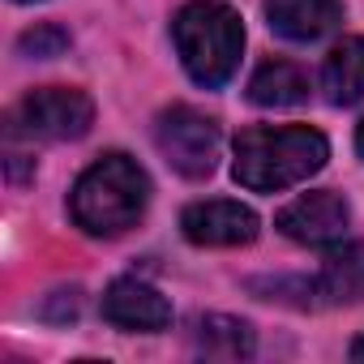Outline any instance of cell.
Instances as JSON below:
<instances>
[{
  "label": "cell",
  "mask_w": 364,
  "mask_h": 364,
  "mask_svg": "<svg viewBox=\"0 0 364 364\" xmlns=\"http://www.w3.org/2000/svg\"><path fill=\"white\" fill-rule=\"evenodd\" d=\"M347 223H351V210H347V202H343L338 193H330V189L304 193V198L287 202V206L274 215V228H279L287 240L313 245V249L338 245L343 232H347Z\"/></svg>",
  "instance_id": "6"
},
{
  "label": "cell",
  "mask_w": 364,
  "mask_h": 364,
  "mask_svg": "<svg viewBox=\"0 0 364 364\" xmlns=\"http://www.w3.org/2000/svg\"><path fill=\"white\" fill-rule=\"evenodd\" d=\"M150 202V180L129 154H103L82 171L73 185V219L90 236H120L129 232Z\"/></svg>",
  "instance_id": "2"
},
{
  "label": "cell",
  "mask_w": 364,
  "mask_h": 364,
  "mask_svg": "<svg viewBox=\"0 0 364 364\" xmlns=\"http://www.w3.org/2000/svg\"><path fill=\"white\" fill-rule=\"evenodd\" d=\"M171 39H176V52L185 60L189 77L198 86H210V90L236 73L240 52H245L240 14L232 5H219V0H193V5H185L171 22Z\"/></svg>",
  "instance_id": "3"
},
{
  "label": "cell",
  "mask_w": 364,
  "mask_h": 364,
  "mask_svg": "<svg viewBox=\"0 0 364 364\" xmlns=\"http://www.w3.org/2000/svg\"><path fill=\"white\" fill-rule=\"evenodd\" d=\"M180 228L193 245H210V249H232V245H249L257 236V215L240 202H193L180 215Z\"/></svg>",
  "instance_id": "7"
},
{
  "label": "cell",
  "mask_w": 364,
  "mask_h": 364,
  "mask_svg": "<svg viewBox=\"0 0 364 364\" xmlns=\"http://www.w3.org/2000/svg\"><path fill=\"white\" fill-rule=\"evenodd\" d=\"M321 90L330 103L347 107L355 99H364V39L351 35L343 43H334L321 60Z\"/></svg>",
  "instance_id": "11"
},
{
  "label": "cell",
  "mask_w": 364,
  "mask_h": 364,
  "mask_svg": "<svg viewBox=\"0 0 364 364\" xmlns=\"http://www.w3.org/2000/svg\"><path fill=\"white\" fill-rule=\"evenodd\" d=\"M249 99L257 107H296L309 99V73L291 60H266L249 82Z\"/></svg>",
  "instance_id": "12"
},
{
  "label": "cell",
  "mask_w": 364,
  "mask_h": 364,
  "mask_svg": "<svg viewBox=\"0 0 364 364\" xmlns=\"http://www.w3.org/2000/svg\"><path fill=\"white\" fill-rule=\"evenodd\" d=\"M300 304H351L364 296V245L330 249L313 279H300Z\"/></svg>",
  "instance_id": "8"
},
{
  "label": "cell",
  "mask_w": 364,
  "mask_h": 364,
  "mask_svg": "<svg viewBox=\"0 0 364 364\" xmlns=\"http://www.w3.org/2000/svg\"><path fill=\"white\" fill-rule=\"evenodd\" d=\"M154 141H159V154L189 180H202L215 171V159H219V124L210 116H202L198 107H185L176 103L159 116L154 124Z\"/></svg>",
  "instance_id": "4"
},
{
  "label": "cell",
  "mask_w": 364,
  "mask_h": 364,
  "mask_svg": "<svg viewBox=\"0 0 364 364\" xmlns=\"http://www.w3.org/2000/svg\"><path fill=\"white\" fill-rule=\"evenodd\" d=\"M65 48H69V35L60 26H35V31L22 35V52L26 56H39V60L43 56H60Z\"/></svg>",
  "instance_id": "14"
},
{
  "label": "cell",
  "mask_w": 364,
  "mask_h": 364,
  "mask_svg": "<svg viewBox=\"0 0 364 364\" xmlns=\"http://www.w3.org/2000/svg\"><path fill=\"white\" fill-rule=\"evenodd\" d=\"M355 150L364 154V120H360V129H355Z\"/></svg>",
  "instance_id": "16"
},
{
  "label": "cell",
  "mask_w": 364,
  "mask_h": 364,
  "mask_svg": "<svg viewBox=\"0 0 364 364\" xmlns=\"http://www.w3.org/2000/svg\"><path fill=\"white\" fill-rule=\"evenodd\" d=\"M193 343L210 360H245V355H253V330H249V321L223 317V313L202 317L193 326Z\"/></svg>",
  "instance_id": "13"
},
{
  "label": "cell",
  "mask_w": 364,
  "mask_h": 364,
  "mask_svg": "<svg viewBox=\"0 0 364 364\" xmlns=\"http://www.w3.org/2000/svg\"><path fill=\"white\" fill-rule=\"evenodd\" d=\"M330 159V146L317 129L309 124H283V129H270V124H257V129H245L236 137V180L253 193H279V189H291L300 180H309L313 171H321Z\"/></svg>",
  "instance_id": "1"
},
{
  "label": "cell",
  "mask_w": 364,
  "mask_h": 364,
  "mask_svg": "<svg viewBox=\"0 0 364 364\" xmlns=\"http://www.w3.org/2000/svg\"><path fill=\"white\" fill-rule=\"evenodd\" d=\"M103 317L120 330H167L171 326V304L141 279H116L103 291Z\"/></svg>",
  "instance_id": "9"
},
{
  "label": "cell",
  "mask_w": 364,
  "mask_h": 364,
  "mask_svg": "<svg viewBox=\"0 0 364 364\" xmlns=\"http://www.w3.org/2000/svg\"><path fill=\"white\" fill-rule=\"evenodd\" d=\"M90 120H95V103L73 86L31 90L14 112V124L26 137H43V141H73L90 129Z\"/></svg>",
  "instance_id": "5"
},
{
  "label": "cell",
  "mask_w": 364,
  "mask_h": 364,
  "mask_svg": "<svg viewBox=\"0 0 364 364\" xmlns=\"http://www.w3.org/2000/svg\"><path fill=\"white\" fill-rule=\"evenodd\" d=\"M270 31L291 43H313L343 22L338 0H266Z\"/></svg>",
  "instance_id": "10"
},
{
  "label": "cell",
  "mask_w": 364,
  "mask_h": 364,
  "mask_svg": "<svg viewBox=\"0 0 364 364\" xmlns=\"http://www.w3.org/2000/svg\"><path fill=\"white\" fill-rule=\"evenodd\" d=\"M351 360H364V334H360V338L351 343Z\"/></svg>",
  "instance_id": "15"
}]
</instances>
